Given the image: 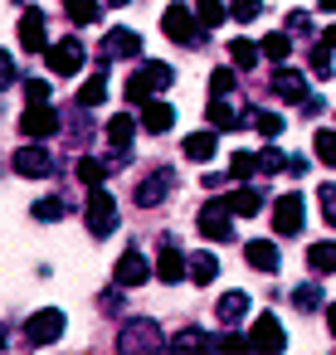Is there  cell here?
Returning a JSON list of instances; mask_svg holds the SVG:
<instances>
[{
  "mask_svg": "<svg viewBox=\"0 0 336 355\" xmlns=\"http://www.w3.org/2000/svg\"><path fill=\"white\" fill-rule=\"evenodd\" d=\"M171 78H176V69H171V64H161V59H142V64L127 73V103H132V107H142L146 98L166 93V88H171Z\"/></svg>",
  "mask_w": 336,
  "mask_h": 355,
  "instance_id": "1",
  "label": "cell"
},
{
  "mask_svg": "<svg viewBox=\"0 0 336 355\" xmlns=\"http://www.w3.org/2000/svg\"><path fill=\"white\" fill-rule=\"evenodd\" d=\"M83 219H88V234H93V239H108V234H117V200H112L103 185H88Z\"/></svg>",
  "mask_w": 336,
  "mask_h": 355,
  "instance_id": "2",
  "label": "cell"
},
{
  "mask_svg": "<svg viewBox=\"0 0 336 355\" xmlns=\"http://www.w3.org/2000/svg\"><path fill=\"white\" fill-rule=\"evenodd\" d=\"M161 30H166V40H176V44H200V40H205L200 15H195V10H185V6H166Z\"/></svg>",
  "mask_w": 336,
  "mask_h": 355,
  "instance_id": "3",
  "label": "cell"
},
{
  "mask_svg": "<svg viewBox=\"0 0 336 355\" xmlns=\"http://www.w3.org/2000/svg\"><path fill=\"white\" fill-rule=\"evenodd\" d=\"M64 326H69V316H64L59 306H44V311H35V316L25 321V340H30V345H54V340L64 336Z\"/></svg>",
  "mask_w": 336,
  "mask_h": 355,
  "instance_id": "4",
  "label": "cell"
},
{
  "mask_svg": "<svg viewBox=\"0 0 336 355\" xmlns=\"http://www.w3.org/2000/svg\"><path fill=\"white\" fill-rule=\"evenodd\" d=\"M302 224H307L302 195H297V190H292V195H278V200H273V229H278L283 239H292V234H302Z\"/></svg>",
  "mask_w": 336,
  "mask_h": 355,
  "instance_id": "5",
  "label": "cell"
},
{
  "mask_svg": "<svg viewBox=\"0 0 336 355\" xmlns=\"http://www.w3.org/2000/svg\"><path fill=\"white\" fill-rule=\"evenodd\" d=\"M195 224H200V234H205L210 243H229V239H234V214H229L224 200H210V205L200 209Z\"/></svg>",
  "mask_w": 336,
  "mask_h": 355,
  "instance_id": "6",
  "label": "cell"
},
{
  "mask_svg": "<svg viewBox=\"0 0 336 355\" xmlns=\"http://www.w3.org/2000/svg\"><path fill=\"white\" fill-rule=\"evenodd\" d=\"M20 132H25L30 141H44V137H54V132H59V112H54L49 103H30V107H25V117H20Z\"/></svg>",
  "mask_w": 336,
  "mask_h": 355,
  "instance_id": "7",
  "label": "cell"
},
{
  "mask_svg": "<svg viewBox=\"0 0 336 355\" xmlns=\"http://www.w3.org/2000/svg\"><path fill=\"white\" fill-rule=\"evenodd\" d=\"M171 190H176V171L161 166V171H151L146 180H137V205H142V209H156Z\"/></svg>",
  "mask_w": 336,
  "mask_h": 355,
  "instance_id": "8",
  "label": "cell"
},
{
  "mask_svg": "<svg viewBox=\"0 0 336 355\" xmlns=\"http://www.w3.org/2000/svg\"><path fill=\"white\" fill-rule=\"evenodd\" d=\"M137 54H146V44H142V35L137 30H108V40H103V64L108 59H137Z\"/></svg>",
  "mask_w": 336,
  "mask_h": 355,
  "instance_id": "9",
  "label": "cell"
},
{
  "mask_svg": "<svg viewBox=\"0 0 336 355\" xmlns=\"http://www.w3.org/2000/svg\"><path fill=\"white\" fill-rule=\"evenodd\" d=\"M44 59H49V69H54L59 78H74V73L83 69V44H78V40H59L54 49H44Z\"/></svg>",
  "mask_w": 336,
  "mask_h": 355,
  "instance_id": "10",
  "label": "cell"
},
{
  "mask_svg": "<svg viewBox=\"0 0 336 355\" xmlns=\"http://www.w3.org/2000/svg\"><path fill=\"white\" fill-rule=\"evenodd\" d=\"M151 272H156V268L142 258V248H127V253L117 258V272H112V277H117V287H142Z\"/></svg>",
  "mask_w": 336,
  "mask_h": 355,
  "instance_id": "11",
  "label": "cell"
},
{
  "mask_svg": "<svg viewBox=\"0 0 336 355\" xmlns=\"http://www.w3.org/2000/svg\"><path fill=\"white\" fill-rule=\"evenodd\" d=\"M249 345H253V350H283V345H287V336H283V326H278V316H273V311H263V316L253 321Z\"/></svg>",
  "mask_w": 336,
  "mask_h": 355,
  "instance_id": "12",
  "label": "cell"
},
{
  "mask_svg": "<svg viewBox=\"0 0 336 355\" xmlns=\"http://www.w3.org/2000/svg\"><path fill=\"white\" fill-rule=\"evenodd\" d=\"M20 44H25V54H44V49H49V40H44V15H40L35 6H25V15H20Z\"/></svg>",
  "mask_w": 336,
  "mask_h": 355,
  "instance_id": "13",
  "label": "cell"
},
{
  "mask_svg": "<svg viewBox=\"0 0 336 355\" xmlns=\"http://www.w3.org/2000/svg\"><path fill=\"white\" fill-rule=\"evenodd\" d=\"M49 171H54V161H49L44 146H20V151H15V175L40 180V175H49Z\"/></svg>",
  "mask_w": 336,
  "mask_h": 355,
  "instance_id": "14",
  "label": "cell"
},
{
  "mask_svg": "<svg viewBox=\"0 0 336 355\" xmlns=\"http://www.w3.org/2000/svg\"><path fill=\"white\" fill-rule=\"evenodd\" d=\"M171 127H176V107L161 103V98H146V103H142V132H156V137H161V132H171Z\"/></svg>",
  "mask_w": 336,
  "mask_h": 355,
  "instance_id": "15",
  "label": "cell"
},
{
  "mask_svg": "<svg viewBox=\"0 0 336 355\" xmlns=\"http://www.w3.org/2000/svg\"><path fill=\"white\" fill-rule=\"evenodd\" d=\"M185 268H190V263H185V253H180V248H176V243H161V253H156V277H161V282H171V287H176V282H180V272H185Z\"/></svg>",
  "mask_w": 336,
  "mask_h": 355,
  "instance_id": "16",
  "label": "cell"
},
{
  "mask_svg": "<svg viewBox=\"0 0 336 355\" xmlns=\"http://www.w3.org/2000/svg\"><path fill=\"white\" fill-rule=\"evenodd\" d=\"M244 263L249 268H258V272H278V248L268 243V239H253V243H244Z\"/></svg>",
  "mask_w": 336,
  "mask_h": 355,
  "instance_id": "17",
  "label": "cell"
},
{
  "mask_svg": "<svg viewBox=\"0 0 336 355\" xmlns=\"http://www.w3.org/2000/svg\"><path fill=\"white\" fill-rule=\"evenodd\" d=\"M273 88H278V98H287V103H302L312 88H307V78L302 73H292V69H283L278 64V73H273Z\"/></svg>",
  "mask_w": 336,
  "mask_h": 355,
  "instance_id": "18",
  "label": "cell"
},
{
  "mask_svg": "<svg viewBox=\"0 0 336 355\" xmlns=\"http://www.w3.org/2000/svg\"><path fill=\"white\" fill-rule=\"evenodd\" d=\"M215 316H219V326H239L249 316V292H224L219 306H215Z\"/></svg>",
  "mask_w": 336,
  "mask_h": 355,
  "instance_id": "19",
  "label": "cell"
},
{
  "mask_svg": "<svg viewBox=\"0 0 336 355\" xmlns=\"http://www.w3.org/2000/svg\"><path fill=\"white\" fill-rule=\"evenodd\" d=\"M215 146H219V132H190L180 151H185V161H210Z\"/></svg>",
  "mask_w": 336,
  "mask_h": 355,
  "instance_id": "20",
  "label": "cell"
},
{
  "mask_svg": "<svg viewBox=\"0 0 336 355\" xmlns=\"http://www.w3.org/2000/svg\"><path fill=\"white\" fill-rule=\"evenodd\" d=\"M161 340H156V331H151V321H132L127 331H122V350H156Z\"/></svg>",
  "mask_w": 336,
  "mask_h": 355,
  "instance_id": "21",
  "label": "cell"
},
{
  "mask_svg": "<svg viewBox=\"0 0 336 355\" xmlns=\"http://www.w3.org/2000/svg\"><path fill=\"white\" fill-rule=\"evenodd\" d=\"M224 205H229V214H244V219H249V214H258V209H263V190H258V185H249V190H234Z\"/></svg>",
  "mask_w": 336,
  "mask_h": 355,
  "instance_id": "22",
  "label": "cell"
},
{
  "mask_svg": "<svg viewBox=\"0 0 336 355\" xmlns=\"http://www.w3.org/2000/svg\"><path fill=\"white\" fill-rule=\"evenodd\" d=\"M205 117H210V127H219V132H234V127H239V112L229 107V98H210Z\"/></svg>",
  "mask_w": 336,
  "mask_h": 355,
  "instance_id": "23",
  "label": "cell"
},
{
  "mask_svg": "<svg viewBox=\"0 0 336 355\" xmlns=\"http://www.w3.org/2000/svg\"><path fill=\"white\" fill-rule=\"evenodd\" d=\"M103 98H108V64H103V69H98V73H93V78L83 83V93H78V103H83V107H98Z\"/></svg>",
  "mask_w": 336,
  "mask_h": 355,
  "instance_id": "24",
  "label": "cell"
},
{
  "mask_svg": "<svg viewBox=\"0 0 336 355\" xmlns=\"http://www.w3.org/2000/svg\"><path fill=\"white\" fill-rule=\"evenodd\" d=\"M132 137H137V122H132V117H127V112H122V117H112V122H108V141H112V146H117V151H127V146H132Z\"/></svg>",
  "mask_w": 336,
  "mask_h": 355,
  "instance_id": "25",
  "label": "cell"
},
{
  "mask_svg": "<svg viewBox=\"0 0 336 355\" xmlns=\"http://www.w3.org/2000/svg\"><path fill=\"white\" fill-rule=\"evenodd\" d=\"M307 263H312V272H336V243H312L307 248Z\"/></svg>",
  "mask_w": 336,
  "mask_h": 355,
  "instance_id": "26",
  "label": "cell"
},
{
  "mask_svg": "<svg viewBox=\"0 0 336 355\" xmlns=\"http://www.w3.org/2000/svg\"><path fill=\"white\" fill-rule=\"evenodd\" d=\"M258 54H263L268 64H287V54H292V40H287V35H268V40L258 44Z\"/></svg>",
  "mask_w": 336,
  "mask_h": 355,
  "instance_id": "27",
  "label": "cell"
},
{
  "mask_svg": "<svg viewBox=\"0 0 336 355\" xmlns=\"http://www.w3.org/2000/svg\"><path fill=\"white\" fill-rule=\"evenodd\" d=\"M64 15H69L74 25H93L103 10H98V0H64Z\"/></svg>",
  "mask_w": 336,
  "mask_h": 355,
  "instance_id": "28",
  "label": "cell"
},
{
  "mask_svg": "<svg viewBox=\"0 0 336 355\" xmlns=\"http://www.w3.org/2000/svg\"><path fill=\"white\" fill-rule=\"evenodd\" d=\"M195 15H200L205 30H215L219 20H229V6H224V0H195Z\"/></svg>",
  "mask_w": 336,
  "mask_h": 355,
  "instance_id": "29",
  "label": "cell"
},
{
  "mask_svg": "<svg viewBox=\"0 0 336 355\" xmlns=\"http://www.w3.org/2000/svg\"><path fill=\"white\" fill-rule=\"evenodd\" d=\"M229 175L253 180V175H258V151H234V156H229Z\"/></svg>",
  "mask_w": 336,
  "mask_h": 355,
  "instance_id": "30",
  "label": "cell"
},
{
  "mask_svg": "<svg viewBox=\"0 0 336 355\" xmlns=\"http://www.w3.org/2000/svg\"><path fill=\"white\" fill-rule=\"evenodd\" d=\"M185 272H190V277H195V282L205 287V282H215V272H219V263H215V253H195Z\"/></svg>",
  "mask_w": 336,
  "mask_h": 355,
  "instance_id": "31",
  "label": "cell"
},
{
  "mask_svg": "<svg viewBox=\"0 0 336 355\" xmlns=\"http://www.w3.org/2000/svg\"><path fill=\"white\" fill-rule=\"evenodd\" d=\"M171 345H176V350H215V345H219V336H205V331H180Z\"/></svg>",
  "mask_w": 336,
  "mask_h": 355,
  "instance_id": "32",
  "label": "cell"
},
{
  "mask_svg": "<svg viewBox=\"0 0 336 355\" xmlns=\"http://www.w3.org/2000/svg\"><path fill=\"white\" fill-rule=\"evenodd\" d=\"M64 214H69V205H64L59 195H44V200L35 205V219H40V224H54V219H64Z\"/></svg>",
  "mask_w": 336,
  "mask_h": 355,
  "instance_id": "33",
  "label": "cell"
},
{
  "mask_svg": "<svg viewBox=\"0 0 336 355\" xmlns=\"http://www.w3.org/2000/svg\"><path fill=\"white\" fill-rule=\"evenodd\" d=\"M292 306H297V311H317V306H321V287H317V282L292 287Z\"/></svg>",
  "mask_w": 336,
  "mask_h": 355,
  "instance_id": "34",
  "label": "cell"
},
{
  "mask_svg": "<svg viewBox=\"0 0 336 355\" xmlns=\"http://www.w3.org/2000/svg\"><path fill=\"white\" fill-rule=\"evenodd\" d=\"M229 54H234V69H253L258 64V44H249V40H234Z\"/></svg>",
  "mask_w": 336,
  "mask_h": 355,
  "instance_id": "35",
  "label": "cell"
},
{
  "mask_svg": "<svg viewBox=\"0 0 336 355\" xmlns=\"http://www.w3.org/2000/svg\"><path fill=\"white\" fill-rule=\"evenodd\" d=\"M283 166H287V156H283L278 146H263V151H258V175H278Z\"/></svg>",
  "mask_w": 336,
  "mask_h": 355,
  "instance_id": "36",
  "label": "cell"
},
{
  "mask_svg": "<svg viewBox=\"0 0 336 355\" xmlns=\"http://www.w3.org/2000/svg\"><path fill=\"white\" fill-rule=\"evenodd\" d=\"M103 175H108V166H103L98 156H83V161H78V180H83V185H103Z\"/></svg>",
  "mask_w": 336,
  "mask_h": 355,
  "instance_id": "37",
  "label": "cell"
},
{
  "mask_svg": "<svg viewBox=\"0 0 336 355\" xmlns=\"http://www.w3.org/2000/svg\"><path fill=\"white\" fill-rule=\"evenodd\" d=\"M258 10H263V0H229V20H239V25L258 20Z\"/></svg>",
  "mask_w": 336,
  "mask_h": 355,
  "instance_id": "38",
  "label": "cell"
},
{
  "mask_svg": "<svg viewBox=\"0 0 336 355\" xmlns=\"http://www.w3.org/2000/svg\"><path fill=\"white\" fill-rule=\"evenodd\" d=\"M317 161L336 171V132H317Z\"/></svg>",
  "mask_w": 336,
  "mask_h": 355,
  "instance_id": "39",
  "label": "cell"
},
{
  "mask_svg": "<svg viewBox=\"0 0 336 355\" xmlns=\"http://www.w3.org/2000/svg\"><path fill=\"white\" fill-rule=\"evenodd\" d=\"M253 127H258V137L273 141V137L283 132V117H278V112H253Z\"/></svg>",
  "mask_w": 336,
  "mask_h": 355,
  "instance_id": "40",
  "label": "cell"
},
{
  "mask_svg": "<svg viewBox=\"0 0 336 355\" xmlns=\"http://www.w3.org/2000/svg\"><path fill=\"white\" fill-rule=\"evenodd\" d=\"M307 64H312V73H317V78H331V49H326V44H317Z\"/></svg>",
  "mask_w": 336,
  "mask_h": 355,
  "instance_id": "41",
  "label": "cell"
},
{
  "mask_svg": "<svg viewBox=\"0 0 336 355\" xmlns=\"http://www.w3.org/2000/svg\"><path fill=\"white\" fill-rule=\"evenodd\" d=\"M317 200H321V219H326V224H336V185H331V180L317 190Z\"/></svg>",
  "mask_w": 336,
  "mask_h": 355,
  "instance_id": "42",
  "label": "cell"
},
{
  "mask_svg": "<svg viewBox=\"0 0 336 355\" xmlns=\"http://www.w3.org/2000/svg\"><path fill=\"white\" fill-rule=\"evenodd\" d=\"M210 88H215V98H229V88H234V69H215V73H210Z\"/></svg>",
  "mask_w": 336,
  "mask_h": 355,
  "instance_id": "43",
  "label": "cell"
},
{
  "mask_svg": "<svg viewBox=\"0 0 336 355\" xmlns=\"http://www.w3.org/2000/svg\"><path fill=\"white\" fill-rule=\"evenodd\" d=\"M15 78H20V69H15V59H10L6 49H0V88H10Z\"/></svg>",
  "mask_w": 336,
  "mask_h": 355,
  "instance_id": "44",
  "label": "cell"
},
{
  "mask_svg": "<svg viewBox=\"0 0 336 355\" xmlns=\"http://www.w3.org/2000/svg\"><path fill=\"white\" fill-rule=\"evenodd\" d=\"M25 103H49V83L44 78H30L25 83Z\"/></svg>",
  "mask_w": 336,
  "mask_h": 355,
  "instance_id": "45",
  "label": "cell"
},
{
  "mask_svg": "<svg viewBox=\"0 0 336 355\" xmlns=\"http://www.w3.org/2000/svg\"><path fill=\"white\" fill-rule=\"evenodd\" d=\"M287 30H297V35H312V20H307V10H292V15H287Z\"/></svg>",
  "mask_w": 336,
  "mask_h": 355,
  "instance_id": "46",
  "label": "cell"
},
{
  "mask_svg": "<svg viewBox=\"0 0 336 355\" xmlns=\"http://www.w3.org/2000/svg\"><path fill=\"white\" fill-rule=\"evenodd\" d=\"M219 345H224V350H244V345H249V336H239V331H229V336H219Z\"/></svg>",
  "mask_w": 336,
  "mask_h": 355,
  "instance_id": "47",
  "label": "cell"
},
{
  "mask_svg": "<svg viewBox=\"0 0 336 355\" xmlns=\"http://www.w3.org/2000/svg\"><path fill=\"white\" fill-rule=\"evenodd\" d=\"M321 107H326V103H321V98H317V93H307V98H302V112H307V117H317V112H321Z\"/></svg>",
  "mask_w": 336,
  "mask_h": 355,
  "instance_id": "48",
  "label": "cell"
},
{
  "mask_svg": "<svg viewBox=\"0 0 336 355\" xmlns=\"http://www.w3.org/2000/svg\"><path fill=\"white\" fill-rule=\"evenodd\" d=\"M283 171H287V175H307V156H287Z\"/></svg>",
  "mask_w": 336,
  "mask_h": 355,
  "instance_id": "49",
  "label": "cell"
},
{
  "mask_svg": "<svg viewBox=\"0 0 336 355\" xmlns=\"http://www.w3.org/2000/svg\"><path fill=\"white\" fill-rule=\"evenodd\" d=\"M321 44H326V49H336V25H326V30H321Z\"/></svg>",
  "mask_w": 336,
  "mask_h": 355,
  "instance_id": "50",
  "label": "cell"
},
{
  "mask_svg": "<svg viewBox=\"0 0 336 355\" xmlns=\"http://www.w3.org/2000/svg\"><path fill=\"white\" fill-rule=\"evenodd\" d=\"M326 326H331V336H336V302L326 306Z\"/></svg>",
  "mask_w": 336,
  "mask_h": 355,
  "instance_id": "51",
  "label": "cell"
},
{
  "mask_svg": "<svg viewBox=\"0 0 336 355\" xmlns=\"http://www.w3.org/2000/svg\"><path fill=\"white\" fill-rule=\"evenodd\" d=\"M321 10H326V15H336V0H321Z\"/></svg>",
  "mask_w": 336,
  "mask_h": 355,
  "instance_id": "52",
  "label": "cell"
},
{
  "mask_svg": "<svg viewBox=\"0 0 336 355\" xmlns=\"http://www.w3.org/2000/svg\"><path fill=\"white\" fill-rule=\"evenodd\" d=\"M108 6H127V0H108Z\"/></svg>",
  "mask_w": 336,
  "mask_h": 355,
  "instance_id": "53",
  "label": "cell"
},
{
  "mask_svg": "<svg viewBox=\"0 0 336 355\" xmlns=\"http://www.w3.org/2000/svg\"><path fill=\"white\" fill-rule=\"evenodd\" d=\"M0 345H6V340H0Z\"/></svg>",
  "mask_w": 336,
  "mask_h": 355,
  "instance_id": "54",
  "label": "cell"
},
{
  "mask_svg": "<svg viewBox=\"0 0 336 355\" xmlns=\"http://www.w3.org/2000/svg\"><path fill=\"white\" fill-rule=\"evenodd\" d=\"M20 6H25V0H20Z\"/></svg>",
  "mask_w": 336,
  "mask_h": 355,
  "instance_id": "55",
  "label": "cell"
}]
</instances>
